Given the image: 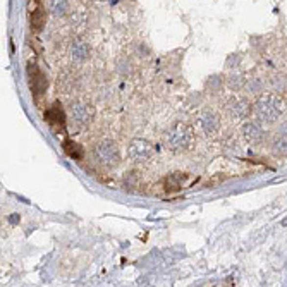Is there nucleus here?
Instances as JSON below:
<instances>
[{
	"mask_svg": "<svg viewBox=\"0 0 287 287\" xmlns=\"http://www.w3.org/2000/svg\"><path fill=\"white\" fill-rule=\"evenodd\" d=\"M64 151H66L69 157H72V158H76V160H81L83 158V148L79 146L77 143H74V141H71V140H67V141H64Z\"/></svg>",
	"mask_w": 287,
	"mask_h": 287,
	"instance_id": "nucleus-16",
	"label": "nucleus"
},
{
	"mask_svg": "<svg viewBox=\"0 0 287 287\" xmlns=\"http://www.w3.org/2000/svg\"><path fill=\"white\" fill-rule=\"evenodd\" d=\"M127 155L136 164H143V162L150 160L153 155V144L146 140H133L127 148Z\"/></svg>",
	"mask_w": 287,
	"mask_h": 287,
	"instance_id": "nucleus-4",
	"label": "nucleus"
},
{
	"mask_svg": "<svg viewBox=\"0 0 287 287\" xmlns=\"http://www.w3.org/2000/svg\"><path fill=\"white\" fill-rule=\"evenodd\" d=\"M242 134L246 141H249L251 144H258L263 141V129L256 122H246L242 127Z\"/></svg>",
	"mask_w": 287,
	"mask_h": 287,
	"instance_id": "nucleus-10",
	"label": "nucleus"
},
{
	"mask_svg": "<svg viewBox=\"0 0 287 287\" xmlns=\"http://www.w3.org/2000/svg\"><path fill=\"white\" fill-rule=\"evenodd\" d=\"M50 11L55 18H62L69 11V4L67 0H50Z\"/></svg>",
	"mask_w": 287,
	"mask_h": 287,
	"instance_id": "nucleus-15",
	"label": "nucleus"
},
{
	"mask_svg": "<svg viewBox=\"0 0 287 287\" xmlns=\"http://www.w3.org/2000/svg\"><path fill=\"white\" fill-rule=\"evenodd\" d=\"M227 84H229V88H231L232 91H239L241 88H244L246 77H244V76H241V74H234V76L229 77Z\"/></svg>",
	"mask_w": 287,
	"mask_h": 287,
	"instance_id": "nucleus-17",
	"label": "nucleus"
},
{
	"mask_svg": "<svg viewBox=\"0 0 287 287\" xmlns=\"http://www.w3.org/2000/svg\"><path fill=\"white\" fill-rule=\"evenodd\" d=\"M28 74H29V81H31V91L35 96H40L47 91L48 88V79L42 71L36 67V64H29L28 66Z\"/></svg>",
	"mask_w": 287,
	"mask_h": 287,
	"instance_id": "nucleus-6",
	"label": "nucleus"
},
{
	"mask_svg": "<svg viewBox=\"0 0 287 287\" xmlns=\"http://www.w3.org/2000/svg\"><path fill=\"white\" fill-rule=\"evenodd\" d=\"M194 140L193 127L186 122H175L165 134V144L172 151H184Z\"/></svg>",
	"mask_w": 287,
	"mask_h": 287,
	"instance_id": "nucleus-2",
	"label": "nucleus"
},
{
	"mask_svg": "<svg viewBox=\"0 0 287 287\" xmlns=\"http://www.w3.org/2000/svg\"><path fill=\"white\" fill-rule=\"evenodd\" d=\"M95 158L103 167L114 168L120 164V150L116 141L103 140L95 146Z\"/></svg>",
	"mask_w": 287,
	"mask_h": 287,
	"instance_id": "nucleus-3",
	"label": "nucleus"
},
{
	"mask_svg": "<svg viewBox=\"0 0 287 287\" xmlns=\"http://www.w3.org/2000/svg\"><path fill=\"white\" fill-rule=\"evenodd\" d=\"M284 112V102L279 95L265 93L262 95L255 103V114L262 122L272 124Z\"/></svg>",
	"mask_w": 287,
	"mask_h": 287,
	"instance_id": "nucleus-1",
	"label": "nucleus"
},
{
	"mask_svg": "<svg viewBox=\"0 0 287 287\" xmlns=\"http://www.w3.org/2000/svg\"><path fill=\"white\" fill-rule=\"evenodd\" d=\"M43 117H45L47 122L53 127H60V129H64V126H66V114H64V110H62V107H60L59 102L53 103V105L47 110Z\"/></svg>",
	"mask_w": 287,
	"mask_h": 287,
	"instance_id": "nucleus-8",
	"label": "nucleus"
},
{
	"mask_svg": "<svg viewBox=\"0 0 287 287\" xmlns=\"http://www.w3.org/2000/svg\"><path fill=\"white\" fill-rule=\"evenodd\" d=\"M200 120H201V127H203V131L207 134H215L218 131V127H220V117L214 110H208V109L203 110Z\"/></svg>",
	"mask_w": 287,
	"mask_h": 287,
	"instance_id": "nucleus-9",
	"label": "nucleus"
},
{
	"mask_svg": "<svg viewBox=\"0 0 287 287\" xmlns=\"http://www.w3.org/2000/svg\"><path fill=\"white\" fill-rule=\"evenodd\" d=\"M45 11H43L42 7L35 9V11L31 12V16H29V23H31V28L35 29V31H40V29L45 26Z\"/></svg>",
	"mask_w": 287,
	"mask_h": 287,
	"instance_id": "nucleus-14",
	"label": "nucleus"
},
{
	"mask_svg": "<svg viewBox=\"0 0 287 287\" xmlns=\"http://www.w3.org/2000/svg\"><path fill=\"white\" fill-rule=\"evenodd\" d=\"M86 2H103V0H86Z\"/></svg>",
	"mask_w": 287,
	"mask_h": 287,
	"instance_id": "nucleus-18",
	"label": "nucleus"
},
{
	"mask_svg": "<svg viewBox=\"0 0 287 287\" xmlns=\"http://www.w3.org/2000/svg\"><path fill=\"white\" fill-rule=\"evenodd\" d=\"M69 112H71V119H72V122L79 127L88 126L95 116V109L86 102H74L72 105H71Z\"/></svg>",
	"mask_w": 287,
	"mask_h": 287,
	"instance_id": "nucleus-5",
	"label": "nucleus"
},
{
	"mask_svg": "<svg viewBox=\"0 0 287 287\" xmlns=\"http://www.w3.org/2000/svg\"><path fill=\"white\" fill-rule=\"evenodd\" d=\"M229 112L234 119H246L251 114V103L242 96H232L227 105Z\"/></svg>",
	"mask_w": 287,
	"mask_h": 287,
	"instance_id": "nucleus-7",
	"label": "nucleus"
},
{
	"mask_svg": "<svg viewBox=\"0 0 287 287\" xmlns=\"http://www.w3.org/2000/svg\"><path fill=\"white\" fill-rule=\"evenodd\" d=\"M272 151L277 157H287V134H279L272 143Z\"/></svg>",
	"mask_w": 287,
	"mask_h": 287,
	"instance_id": "nucleus-13",
	"label": "nucleus"
},
{
	"mask_svg": "<svg viewBox=\"0 0 287 287\" xmlns=\"http://www.w3.org/2000/svg\"><path fill=\"white\" fill-rule=\"evenodd\" d=\"M282 225H287V218H286V220L282 222Z\"/></svg>",
	"mask_w": 287,
	"mask_h": 287,
	"instance_id": "nucleus-19",
	"label": "nucleus"
},
{
	"mask_svg": "<svg viewBox=\"0 0 287 287\" xmlns=\"http://www.w3.org/2000/svg\"><path fill=\"white\" fill-rule=\"evenodd\" d=\"M71 57H72L76 62H83L90 57V48H88L86 43L83 42H76L71 48Z\"/></svg>",
	"mask_w": 287,
	"mask_h": 287,
	"instance_id": "nucleus-12",
	"label": "nucleus"
},
{
	"mask_svg": "<svg viewBox=\"0 0 287 287\" xmlns=\"http://www.w3.org/2000/svg\"><path fill=\"white\" fill-rule=\"evenodd\" d=\"M186 177H188V175L181 174V172H174V174H170L168 177H165V181H164L165 191H168V193H175V191H179V189L182 188V184H184Z\"/></svg>",
	"mask_w": 287,
	"mask_h": 287,
	"instance_id": "nucleus-11",
	"label": "nucleus"
}]
</instances>
